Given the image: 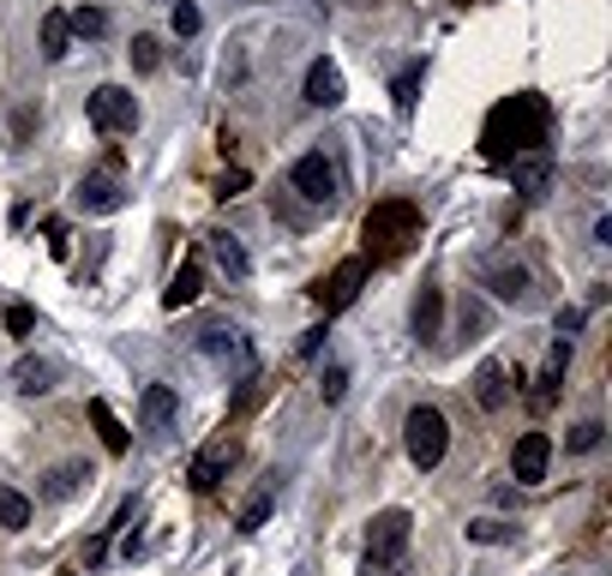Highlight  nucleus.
I'll use <instances>...</instances> for the list:
<instances>
[{
    "mask_svg": "<svg viewBox=\"0 0 612 576\" xmlns=\"http://www.w3.org/2000/svg\"><path fill=\"white\" fill-rule=\"evenodd\" d=\"M7 324H12V331H19V336H24V331H31V306H12V313H7Z\"/></svg>",
    "mask_w": 612,
    "mask_h": 576,
    "instance_id": "obj_37",
    "label": "nucleus"
},
{
    "mask_svg": "<svg viewBox=\"0 0 612 576\" xmlns=\"http://www.w3.org/2000/svg\"><path fill=\"white\" fill-rule=\"evenodd\" d=\"M84 114H91V127L109 132V139H121V132H139V102H132L127 84H97V91L84 97Z\"/></svg>",
    "mask_w": 612,
    "mask_h": 576,
    "instance_id": "obj_4",
    "label": "nucleus"
},
{
    "mask_svg": "<svg viewBox=\"0 0 612 576\" xmlns=\"http://www.w3.org/2000/svg\"><path fill=\"white\" fill-rule=\"evenodd\" d=\"M127 54H132V72H157L162 67V42L157 37H132Z\"/></svg>",
    "mask_w": 612,
    "mask_h": 576,
    "instance_id": "obj_28",
    "label": "nucleus"
},
{
    "mask_svg": "<svg viewBox=\"0 0 612 576\" xmlns=\"http://www.w3.org/2000/svg\"><path fill=\"white\" fill-rule=\"evenodd\" d=\"M301 97L312 102V109H337V102L349 97V84H342V67H337V61H324V54H319V61L307 67V84H301Z\"/></svg>",
    "mask_w": 612,
    "mask_h": 576,
    "instance_id": "obj_13",
    "label": "nucleus"
},
{
    "mask_svg": "<svg viewBox=\"0 0 612 576\" xmlns=\"http://www.w3.org/2000/svg\"><path fill=\"white\" fill-rule=\"evenodd\" d=\"M319 348H324V331H307V336H301V354L312 361V354H319Z\"/></svg>",
    "mask_w": 612,
    "mask_h": 576,
    "instance_id": "obj_38",
    "label": "nucleus"
},
{
    "mask_svg": "<svg viewBox=\"0 0 612 576\" xmlns=\"http://www.w3.org/2000/svg\"><path fill=\"white\" fill-rule=\"evenodd\" d=\"M204 246H211V259H217V271L222 276H229V283H247V276H252V259H247V246L241 241H234V234H204Z\"/></svg>",
    "mask_w": 612,
    "mask_h": 576,
    "instance_id": "obj_17",
    "label": "nucleus"
},
{
    "mask_svg": "<svg viewBox=\"0 0 612 576\" xmlns=\"http://www.w3.org/2000/svg\"><path fill=\"white\" fill-rule=\"evenodd\" d=\"M91 421H97L102 445H109V451H127V426H121V421L109 415V403H102V396H97V403H91Z\"/></svg>",
    "mask_w": 612,
    "mask_h": 576,
    "instance_id": "obj_26",
    "label": "nucleus"
},
{
    "mask_svg": "<svg viewBox=\"0 0 612 576\" xmlns=\"http://www.w3.org/2000/svg\"><path fill=\"white\" fill-rule=\"evenodd\" d=\"M439 313H444V294L439 289H421V301H414V336H439Z\"/></svg>",
    "mask_w": 612,
    "mask_h": 576,
    "instance_id": "obj_24",
    "label": "nucleus"
},
{
    "mask_svg": "<svg viewBox=\"0 0 612 576\" xmlns=\"http://www.w3.org/2000/svg\"><path fill=\"white\" fill-rule=\"evenodd\" d=\"M102 558H109V540H102V535H97L91 546H84V565H91V570H97V565H102Z\"/></svg>",
    "mask_w": 612,
    "mask_h": 576,
    "instance_id": "obj_36",
    "label": "nucleus"
},
{
    "mask_svg": "<svg viewBox=\"0 0 612 576\" xmlns=\"http://www.w3.org/2000/svg\"><path fill=\"white\" fill-rule=\"evenodd\" d=\"M409 511H379L367 523V558L361 576H409Z\"/></svg>",
    "mask_w": 612,
    "mask_h": 576,
    "instance_id": "obj_2",
    "label": "nucleus"
},
{
    "mask_svg": "<svg viewBox=\"0 0 612 576\" xmlns=\"http://www.w3.org/2000/svg\"><path fill=\"white\" fill-rule=\"evenodd\" d=\"M72 199H79V211L109 216V211H121V204H127V186H121V174H114V169H97V174H84V181H79Z\"/></svg>",
    "mask_w": 612,
    "mask_h": 576,
    "instance_id": "obj_8",
    "label": "nucleus"
},
{
    "mask_svg": "<svg viewBox=\"0 0 612 576\" xmlns=\"http://www.w3.org/2000/svg\"><path fill=\"white\" fill-rule=\"evenodd\" d=\"M546 102L534 97V91H522V97H504L499 109L486 114V132H481V151L492 162H516V156H529L534 144H546Z\"/></svg>",
    "mask_w": 612,
    "mask_h": 576,
    "instance_id": "obj_1",
    "label": "nucleus"
},
{
    "mask_svg": "<svg viewBox=\"0 0 612 576\" xmlns=\"http://www.w3.org/2000/svg\"><path fill=\"white\" fill-rule=\"evenodd\" d=\"M67 31L84 37V42H97V37H109V12H102V7H72L67 12Z\"/></svg>",
    "mask_w": 612,
    "mask_h": 576,
    "instance_id": "obj_23",
    "label": "nucleus"
},
{
    "mask_svg": "<svg viewBox=\"0 0 612 576\" xmlns=\"http://www.w3.org/2000/svg\"><path fill=\"white\" fill-rule=\"evenodd\" d=\"M319 391H324V403H342V391H349V373H342V366H324Z\"/></svg>",
    "mask_w": 612,
    "mask_h": 576,
    "instance_id": "obj_33",
    "label": "nucleus"
},
{
    "mask_svg": "<svg viewBox=\"0 0 612 576\" xmlns=\"http://www.w3.org/2000/svg\"><path fill=\"white\" fill-rule=\"evenodd\" d=\"M552 324H559V336L571 343V336L582 331V313H576V306H559V319H552Z\"/></svg>",
    "mask_w": 612,
    "mask_h": 576,
    "instance_id": "obj_35",
    "label": "nucleus"
},
{
    "mask_svg": "<svg viewBox=\"0 0 612 576\" xmlns=\"http://www.w3.org/2000/svg\"><path fill=\"white\" fill-rule=\"evenodd\" d=\"M601 438H606V426H601V421H576V426H571V438H564V451H576V456H582V451L601 445Z\"/></svg>",
    "mask_w": 612,
    "mask_h": 576,
    "instance_id": "obj_31",
    "label": "nucleus"
},
{
    "mask_svg": "<svg viewBox=\"0 0 612 576\" xmlns=\"http://www.w3.org/2000/svg\"><path fill=\"white\" fill-rule=\"evenodd\" d=\"M54 373H61L54 361H37V354H24L12 378H19V391H24V396H42V391H54Z\"/></svg>",
    "mask_w": 612,
    "mask_h": 576,
    "instance_id": "obj_21",
    "label": "nucleus"
},
{
    "mask_svg": "<svg viewBox=\"0 0 612 576\" xmlns=\"http://www.w3.org/2000/svg\"><path fill=\"white\" fill-rule=\"evenodd\" d=\"M31 523V498L24 493H0V528H24Z\"/></svg>",
    "mask_w": 612,
    "mask_h": 576,
    "instance_id": "obj_30",
    "label": "nucleus"
},
{
    "mask_svg": "<svg viewBox=\"0 0 612 576\" xmlns=\"http://www.w3.org/2000/svg\"><path fill=\"white\" fill-rule=\"evenodd\" d=\"M84 481H91V468H84V463H61V468H49V475H42L37 498H49V505H67V498L79 493Z\"/></svg>",
    "mask_w": 612,
    "mask_h": 576,
    "instance_id": "obj_19",
    "label": "nucleus"
},
{
    "mask_svg": "<svg viewBox=\"0 0 612 576\" xmlns=\"http://www.w3.org/2000/svg\"><path fill=\"white\" fill-rule=\"evenodd\" d=\"M402 445H409L414 468H439L444 451H451V426H444V415L432 403H421V408H409V421H402Z\"/></svg>",
    "mask_w": 612,
    "mask_h": 576,
    "instance_id": "obj_3",
    "label": "nucleus"
},
{
    "mask_svg": "<svg viewBox=\"0 0 612 576\" xmlns=\"http://www.w3.org/2000/svg\"><path fill=\"white\" fill-rule=\"evenodd\" d=\"M247 181H252L247 169H229V174L217 181V199H241V192H247Z\"/></svg>",
    "mask_w": 612,
    "mask_h": 576,
    "instance_id": "obj_34",
    "label": "nucleus"
},
{
    "mask_svg": "<svg viewBox=\"0 0 612 576\" xmlns=\"http://www.w3.org/2000/svg\"><path fill=\"white\" fill-rule=\"evenodd\" d=\"M421 79H427V67H421V61H409V67L397 72V84H391L397 114H409V109H414V97H421Z\"/></svg>",
    "mask_w": 612,
    "mask_h": 576,
    "instance_id": "obj_25",
    "label": "nucleus"
},
{
    "mask_svg": "<svg viewBox=\"0 0 612 576\" xmlns=\"http://www.w3.org/2000/svg\"><path fill=\"white\" fill-rule=\"evenodd\" d=\"M504 169H511V186L522 192V199H546V192H552V156H541V151L504 162Z\"/></svg>",
    "mask_w": 612,
    "mask_h": 576,
    "instance_id": "obj_16",
    "label": "nucleus"
},
{
    "mask_svg": "<svg viewBox=\"0 0 612 576\" xmlns=\"http://www.w3.org/2000/svg\"><path fill=\"white\" fill-rule=\"evenodd\" d=\"M481 289H492L499 301H529V271L516 259L492 253V259H481Z\"/></svg>",
    "mask_w": 612,
    "mask_h": 576,
    "instance_id": "obj_11",
    "label": "nucleus"
},
{
    "mask_svg": "<svg viewBox=\"0 0 612 576\" xmlns=\"http://www.w3.org/2000/svg\"><path fill=\"white\" fill-rule=\"evenodd\" d=\"M174 421H181V396H174V384H144L139 396V426L151 438H169Z\"/></svg>",
    "mask_w": 612,
    "mask_h": 576,
    "instance_id": "obj_7",
    "label": "nucleus"
},
{
    "mask_svg": "<svg viewBox=\"0 0 612 576\" xmlns=\"http://www.w3.org/2000/svg\"><path fill=\"white\" fill-rule=\"evenodd\" d=\"M229 468H234V438H217L211 451H199V456H192L187 481L199 486V493H217V486L229 481Z\"/></svg>",
    "mask_w": 612,
    "mask_h": 576,
    "instance_id": "obj_12",
    "label": "nucleus"
},
{
    "mask_svg": "<svg viewBox=\"0 0 612 576\" xmlns=\"http://www.w3.org/2000/svg\"><path fill=\"white\" fill-rule=\"evenodd\" d=\"M414 229H421L414 204H379V211L367 216V241H379V246H402V241H414Z\"/></svg>",
    "mask_w": 612,
    "mask_h": 576,
    "instance_id": "obj_9",
    "label": "nucleus"
},
{
    "mask_svg": "<svg viewBox=\"0 0 612 576\" xmlns=\"http://www.w3.org/2000/svg\"><path fill=\"white\" fill-rule=\"evenodd\" d=\"M169 24H174V37H199V7H192V0H174V12H169Z\"/></svg>",
    "mask_w": 612,
    "mask_h": 576,
    "instance_id": "obj_32",
    "label": "nucleus"
},
{
    "mask_svg": "<svg viewBox=\"0 0 612 576\" xmlns=\"http://www.w3.org/2000/svg\"><path fill=\"white\" fill-rule=\"evenodd\" d=\"M204 294V264L199 259H187L181 271L169 276V289H162V306H169V313H181V306H192Z\"/></svg>",
    "mask_w": 612,
    "mask_h": 576,
    "instance_id": "obj_18",
    "label": "nucleus"
},
{
    "mask_svg": "<svg viewBox=\"0 0 612 576\" xmlns=\"http://www.w3.org/2000/svg\"><path fill=\"white\" fill-rule=\"evenodd\" d=\"M289 186L301 192L307 204H337L342 199V174H337V162L324 156V151H307L301 162L289 169Z\"/></svg>",
    "mask_w": 612,
    "mask_h": 576,
    "instance_id": "obj_5",
    "label": "nucleus"
},
{
    "mask_svg": "<svg viewBox=\"0 0 612 576\" xmlns=\"http://www.w3.org/2000/svg\"><path fill=\"white\" fill-rule=\"evenodd\" d=\"M67 49H72L67 12H49V19H42V61H54V67H61V61H67Z\"/></svg>",
    "mask_w": 612,
    "mask_h": 576,
    "instance_id": "obj_22",
    "label": "nucleus"
},
{
    "mask_svg": "<svg viewBox=\"0 0 612 576\" xmlns=\"http://www.w3.org/2000/svg\"><path fill=\"white\" fill-rule=\"evenodd\" d=\"M564 366H571V343H564V336H559V343H552L546 348V366H541V378H534V403H552V396H559V384H564Z\"/></svg>",
    "mask_w": 612,
    "mask_h": 576,
    "instance_id": "obj_20",
    "label": "nucleus"
},
{
    "mask_svg": "<svg viewBox=\"0 0 612 576\" xmlns=\"http://www.w3.org/2000/svg\"><path fill=\"white\" fill-rule=\"evenodd\" d=\"M361 276H367V259H342L337 271L324 276V283L312 289V294H319V306H324V313H342V306H349L354 294H361Z\"/></svg>",
    "mask_w": 612,
    "mask_h": 576,
    "instance_id": "obj_10",
    "label": "nucleus"
},
{
    "mask_svg": "<svg viewBox=\"0 0 612 576\" xmlns=\"http://www.w3.org/2000/svg\"><path fill=\"white\" fill-rule=\"evenodd\" d=\"M271 498H277V486H264V493L241 511V523H234V528H241V535H259V528H264V516H271Z\"/></svg>",
    "mask_w": 612,
    "mask_h": 576,
    "instance_id": "obj_27",
    "label": "nucleus"
},
{
    "mask_svg": "<svg viewBox=\"0 0 612 576\" xmlns=\"http://www.w3.org/2000/svg\"><path fill=\"white\" fill-rule=\"evenodd\" d=\"M469 540L499 546V540H516V528H511V523H499V516H481V523H469Z\"/></svg>",
    "mask_w": 612,
    "mask_h": 576,
    "instance_id": "obj_29",
    "label": "nucleus"
},
{
    "mask_svg": "<svg viewBox=\"0 0 612 576\" xmlns=\"http://www.w3.org/2000/svg\"><path fill=\"white\" fill-rule=\"evenodd\" d=\"M546 463H552V438L546 433H522L516 451H511V475L522 486H534V481H546Z\"/></svg>",
    "mask_w": 612,
    "mask_h": 576,
    "instance_id": "obj_14",
    "label": "nucleus"
},
{
    "mask_svg": "<svg viewBox=\"0 0 612 576\" xmlns=\"http://www.w3.org/2000/svg\"><path fill=\"white\" fill-rule=\"evenodd\" d=\"M61 576H72V570H61Z\"/></svg>",
    "mask_w": 612,
    "mask_h": 576,
    "instance_id": "obj_39",
    "label": "nucleus"
},
{
    "mask_svg": "<svg viewBox=\"0 0 612 576\" xmlns=\"http://www.w3.org/2000/svg\"><path fill=\"white\" fill-rule=\"evenodd\" d=\"M474 403H481L486 415H499V408L511 403V366H504V361H481V366H474Z\"/></svg>",
    "mask_w": 612,
    "mask_h": 576,
    "instance_id": "obj_15",
    "label": "nucleus"
},
{
    "mask_svg": "<svg viewBox=\"0 0 612 576\" xmlns=\"http://www.w3.org/2000/svg\"><path fill=\"white\" fill-rule=\"evenodd\" d=\"M199 348H204V361L217 366V373H229V378H252V343H247V331H204L199 336Z\"/></svg>",
    "mask_w": 612,
    "mask_h": 576,
    "instance_id": "obj_6",
    "label": "nucleus"
}]
</instances>
